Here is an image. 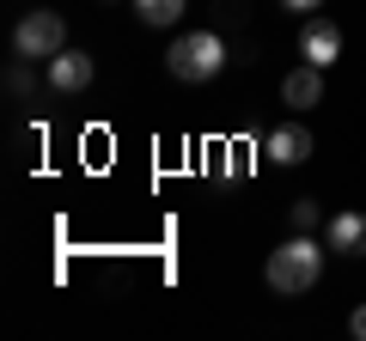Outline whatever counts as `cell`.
<instances>
[{
  "label": "cell",
  "instance_id": "cell-1",
  "mask_svg": "<svg viewBox=\"0 0 366 341\" xmlns=\"http://www.w3.org/2000/svg\"><path fill=\"white\" fill-rule=\"evenodd\" d=\"M324 250L330 244H317V238H287V244L281 250H269V268H262V275H269V287L274 292H312L317 287V275H324Z\"/></svg>",
  "mask_w": 366,
  "mask_h": 341
},
{
  "label": "cell",
  "instance_id": "cell-2",
  "mask_svg": "<svg viewBox=\"0 0 366 341\" xmlns=\"http://www.w3.org/2000/svg\"><path fill=\"white\" fill-rule=\"evenodd\" d=\"M226 67V43L220 31H189V37H177L165 49V73L183 79V86H202V79H214Z\"/></svg>",
  "mask_w": 366,
  "mask_h": 341
},
{
  "label": "cell",
  "instance_id": "cell-3",
  "mask_svg": "<svg viewBox=\"0 0 366 341\" xmlns=\"http://www.w3.org/2000/svg\"><path fill=\"white\" fill-rule=\"evenodd\" d=\"M67 49V25L61 13H25L13 31V55L19 61H55V55Z\"/></svg>",
  "mask_w": 366,
  "mask_h": 341
},
{
  "label": "cell",
  "instance_id": "cell-4",
  "mask_svg": "<svg viewBox=\"0 0 366 341\" xmlns=\"http://www.w3.org/2000/svg\"><path fill=\"white\" fill-rule=\"evenodd\" d=\"M324 244L336 250V256H366V213H360V208H342V213H330V225H324Z\"/></svg>",
  "mask_w": 366,
  "mask_h": 341
},
{
  "label": "cell",
  "instance_id": "cell-5",
  "mask_svg": "<svg viewBox=\"0 0 366 341\" xmlns=\"http://www.w3.org/2000/svg\"><path fill=\"white\" fill-rule=\"evenodd\" d=\"M300 55L312 67H336V55H342V31L330 25V19H312V25L300 31Z\"/></svg>",
  "mask_w": 366,
  "mask_h": 341
},
{
  "label": "cell",
  "instance_id": "cell-6",
  "mask_svg": "<svg viewBox=\"0 0 366 341\" xmlns=\"http://www.w3.org/2000/svg\"><path fill=\"white\" fill-rule=\"evenodd\" d=\"M262 158H269V165H305V158H312V134H305L300 122H287V128H274L269 141H262Z\"/></svg>",
  "mask_w": 366,
  "mask_h": 341
},
{
  "label": "cell",
  "instance_id": "cell-7",
  "mask_svg": "<svg viewBox=\"0 0 366 341\" xmlns=\"http://www.w3.org/2000/svg\"><path fill=\"white\" fill-rule=\"evenodd\" d=\"M49 86H55V92H86V86H92V55L86 49H61V55H55V61H49Z\"/></svg>",
  "mask_w": 366,
  "mask_h": 341
},
{
  "label": "cell",
  "instance_id": "cell-8",
  "mask_svg": "<svg viewBox=\"0 0 366 341\" xmlns=\"http://www.w3.org/2000/svg\"><path fill=\"white\" fill-rule=\"evenodd\" d=\"M281 98H287L293 110H312V104H324V67L300 61L287 79H281Z\"/></svg>",
  "mask_w": 366,
  "mask_h": 341
},
{
  "label": "cell",
  "instance_id": "cell-9",
  "mask_svg": "<svg viewBox=\"0 0 366 341\" xmlns=\"http://www.w3.org/2000/svg\"><path fill=\"white\" fill-rule=\"evenodd\" d=\"M134 13H141V25H177L183 0H134Z\"/></svg>",
  "mask_w": 366,
  "mask_h": 341
},
{
  "label": "cell",
  "instance_id": "cell-10",
  "mask_svg": "<svg viewBox=\"0 0 366 341\" xmlns=\"http://www.w3.org/2000/svg\"><path fill=\"white\" fill-rule=\"evenodd\" d=\"M324 225V208L317 201H293V232H317Z\"/></svg>",
  "mask_w": 366,
  "mask_h": 341
},
{
  "label": "cell",
  "instance_id": "cell-11",
  "mask_svg": "<svg viewBox=\"0 0 366 341\" xmlns=\"http://www.w3.org/2000/svg\"><path fill=\"white\" fill-rule=\"evenodd\" d=\"M281 6H287V13H317L324 0H281Z\"/></svg>",
  "mask_w": 366,
  "mask_h": 341
},
{
  "label": "cell",
  "instance_id": "cell-12",
  "mask_svg": "<svg viewBox=\"0 0 366 341\" xmlns=\"http://www.w3.org/2000/svg\"><path fill=\"white\" fill-rule=\"evenodd\" d=\"M348 329H354V335H360V341H366V305H360V311H354V317H348Z\"/></svg>",
  "mask_w": 366,
  "mask_h": 341
}]
</instances>
